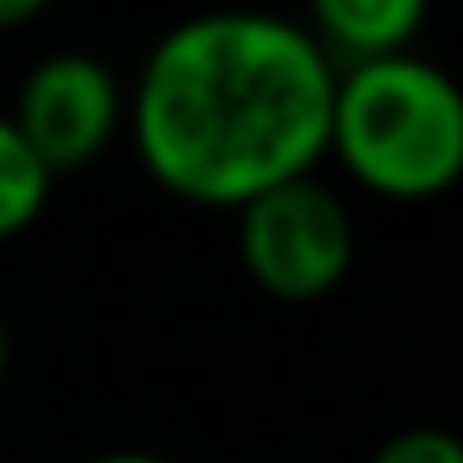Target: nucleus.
<instances>
[{
    "instance_id": "1",
    "label": "nucleus",
    "mask_w": 463,
    "mask_h": 463,
    "mask_svg": "<svg viewBox=\"0 0 463 463\" xmlns=\"http://www.w3.org/2000/svg\"><path fill=\"white\" fill-rule=\"evenodd\" d=\"M333 55L273 12L175 23L137 71L126 126L142 169L180 202L241 213L317 175L333 126Z\"/></svg>"
},
{
    "instance_id": "2",
    "label": "nucleus",
    "mask_w": 463,
    "mask_h": 463,
    "mask_svg": "<svg viewBox=\"0 0 463 463\" xmlns=\"http://www.w3.org/2000/svg\"><path fill=\"white\" fill-rule=\"evenodd\" d=\"M327 153L387 202L441 196L463 175V93L414 50L354 61L333 82Z\"/></svg>"
},
{
    "instance_id": "3",
    "label": "nucleus",
    "mask_w": 463,
    "mask_h": 463,
    "mask_svg": "<svg viewBox=\"0 0 463 463\" xmlns=\"http://www.w3.org/2000/svg\"><path fill=\"white\" fill-rule=\"evenodd\" d=\"M241 262L273 300L311 306L333 295L354 268V218L317 175L284 180L241 207Z\"/></svg>"
},
{
    "instance_id": "4",
    "label": "nucleus",
    "mask_w": 463,
    "mask_h": 463,
    "mask_svg": "<svg viewBox=\"0 0 463 463\" xmlns=\"http://www.w3.org/2000/svg\"><path fill=\"white\" fill-rule=\"evenodd\" d=\"M12 126L23 131V142L50 175L88 169L126 126V88L99 55L61 50L23 77Z\"/></svg>"
},
{
    "instance_id": "5",
    "label": "nucleus",
    "mask_w": 463,
    "mask_h": 463,
    "mask_svg": "<svg viewBox=\"0 0 463 463\" xmlns=\"http://www.w3.org/2000/svg\"><path fill=\"white\" fill-rule=\"evenodd\" d=\"M306 12H311L306 33L322 50H344L354 66L403 55L430 17V0H306Z\"/></svg>"
},
{
    "instance_id": "6",
    "label": "nucleus",
    "mask_w": 463,
    "mask_h": 463,
    "mask_svg": "<svg viewBox=\"0 0 463 463\" xmlns=\"http://www.w3.org/2000/svg\"><path fill=\"white\" fill-rule=\"evenodd\" d=\"M50 185H55V175L33 158V147L23 142L12 115H0V241H17L23 229L39 223Z\"/></svg>"
},
{
    "instance_id": "7",
    "label": "nucleus",
    "mask_w": 463,
    "mask_h": 463,
    "mask_svg": "<svg viewBox=\"0 0 463 463\" xmlns=\"http://www.w3.org/2000/svg\"><path fill=\"white\" fill-rule=\"evenodd\" d=\"M371 463H463V447L441 425H409V430L387 436Z\"/></svg>"
},
{
    "instance_id": "8",
    "label": "nucleus",
    "mask_w": 463,
    "mask_h": 463,
    "mask_svg": "<svg viewBox=\"0 0 463 463\" xmlns=\"http://www.w3.org/2000/svg\"><path fill=\"white\" fill-rule=\"evenodd\" d=\"M55 0H0V33H12V28H23V23H33L39 12H50Z\"/></svg>"
},
{
    "instance_id": "9",
    "label": "nucleus",
    "mask_w": 463,
    "mask_h": 463,
    "mask_svg": "<svg viewBox=\"0 0 463 463\" xmlns=\"http://www.w3.org/2000/svg\"><path fill=\"white\" fill-rule=\"evenodd\" d=\"M88 463H175V458H158V452H142V447H120V452H99Z\"/></svg>"
},
{
    "instance_id": "10",
    "label": "nucleus",
    "mask_w": 463,
    "mask_h": 463,
    "mask_svg": "<svg viewBox=\"0 0 463 463\" xmlns=\"http://www.w3.org/2000/svg\"><path fill=\"white\" fill-rule=\"evenodd\" d=\"M6 360H12V338H6V322H0V382H6Z\"/></svg>"
}]
</instances>
